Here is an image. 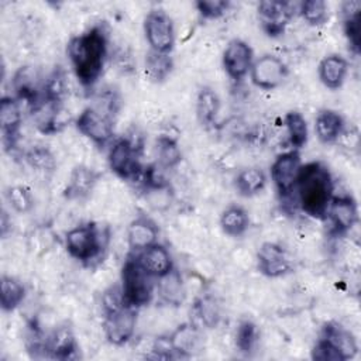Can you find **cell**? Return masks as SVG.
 Masks as SVG:
<instances>
[{
    "mask_svg": "<svg viewBox=\"0 0 361 361\" xmlns=\"http://www.w3.org/2000/svg\"><path fill=\"white\" fill-rule=\"evenodd\" d=\"M289 75L288 65L276 55L264 54L254 59L250 71L252 85L261 90H274L282 86Z\"/></svg>",
    "mask_w": 361,
    "mask_h": 361,
    "instance_id": "obj_9",
    "label": "cell"
},
{
    "mask_svg": "<svg viewBox=\"0 0 361 361\" xmlns=\"http://www.w3.org/2000/svg\"><path fill=\"white\" fill-rule=\"evenodd\" d=\"M173 71V59L171 54H159L148 51L144 61V72L149 82L164 83Z\"/></svg>",
    "mask_w": 361,
    "mask_h": 361,
    "instance_id": "obj_28",
    "label": "cell"
},
{
    "mask_svg": "<svg viewBox=\"0 0 361 361\" xmlns=\"http://www.w3.org/2000/svg\"><path fill=\"white\" fill-rule=\"evenodd\" d=\"M195 7L199 16L204 20H216L223 17L230 7V1L226 0H197Z\"/></svg>",
    "mask_w": 361,
    "mask_h": 361,
    "instance_id": "obj_39",
    "label": "cell"
},
{
    "mask_svg": "<svg viewBox=\"0 0 361 361\" xmlns=\"http://www.w3.org/2000/svg\"><path fill=\"white\" fill-rule=\"evenodd\" d=\"M295 192L298 206L306 216L324 220L334 196V182L329 168L320 161L302 165Z\"/></svg>",
    "mask_w": 361,
    "mask_h": 361,
    "instance_id": "obj_2",
    "label": "cell"
},
{
    "mask_svg": "<svg viewBox=\"0 0 361 361\" xmlns=\"http://www.w3.org/2000/svg\"><path fill=\"white\" fill-rule=\"evenodd\" d=\"M103 173L85 164L75 165L69 173V179L65 188V197L69 200H85L94 190L96 185L102 179Z\"/></svg>",
    "mask_w": 361,
    "mask_h": 361,
    "instance_id": "obj_15",
    "label": "cell"
},
{
    "mask_svg": "<svg viewBox=\"0 0 361 361\" xmlns=\"http://www.w3.org/2000/svg\"><path fill=\"white\" fill-rule=\"evenodd\" d=\"M23 123V113L20 100L11 96H6L0 102V128L3 134V142L6 148H14L20 135V127Z\"/></svg>",
    "mask_w": 361,
    "mask_h": 361,
    "instance_id": "obj_16",
    "label": "cell"
},
{
    "mask_svg": "<svg viewBox=\"0 0 361 361\" xmlns=\"http://www.w3.org/2000/svg\"><path fill=\"white\" fill-rule=\"evenodd\" d=\"M322 337L327 338L341 353L344 361L353 360L358 353V344L354 334L336 322L324 324Z\"/></svg>",
    "mask_w": 361,
    "mask_h": 361,
    "instance_id": "obj_24",
    "label": "cell"
},
{
    "mask_svg": "<svg viewBox=\"0 0 361 361\" xmlns=\"http://www.w3.org/2000/svg\"><path fill=\"white\" fill-rule=\"evenodd\" d=\"M152 279L154 278L149 276L140 265L137 255L134 252L128 254L121 267L120 276L126 303L135 309L147 306L154 298L155 285Z\"/></svg>",
    "mask_w": 361,
    "mask_h": 361,
    "instance_id": "obj_5",
    "label": "cell"
},
{
    "mask_svg": "<svg viewBox=\"0 0 361 361\" xmlns=\"http://www.w3.org/2000/svg\"><path fill=\"white\" fill-rule=\"evenodd\" d=\"M257 268L267 278H281L293 271V264L281 244L267 241L257 252Z\"/></svg>",
    "mask_w": 361,
    "mask_h": 361,
    "instance_id": "obj_13",
    "label": "cell"
},
{
    "mask_svg": "<svg viewBox=\"0 0 361 361\" xmlns=\"http://www.w3.org/2000/svg\"><path fill=\"white\" fill-rule=\"evenodd\" d=\"M326 219L330 221L331 233L336 235L347 234L358 223V204L353 196H333Z\"/></svg>",
    "mask_w": 361,
    "mask_h": 361,
    "instance_id": "obj_14",
    "label": "cell"
},
{
    "mask_svg": "<svg viewBox=\"0 0 361 361\" xmlns=\"http://www.w3.org/2000/svg\"><path fill=\"white\" fill-rule=\"evenodd\" d=\"M134 254L137 255L142 269L154 279L162 278L175 268L169 250L159 243H155L151 247Z\"/></svg>",
    "mask_w": 361,
    "mask_h": 361,
    "instance_id": "obj_18",
    "label": "cell"
},
{
    "mask_svg": "<svg viewBox=\"0 0 361 361\" xmlns=\"http://www.w3.org/2000/svg\"><path fill=\"white\" fill-rule=\"evenodd\" d=\"M254 51L248 42L240 38H233L227 42L221 55V65L226 75L233 82H241L247 75H250Z\"/></svg>",
    "mask_w": 361,
    "mask_h": 361,
    "instance_id": "obj_11",
    "label": "cell"
},
{
    "mask_svg": "<svg viewBox=\"0 0 361 361\" xmlns=\"http://www.w3.org/2000/svg\"><path fill=\"white\" fill-rule=\"evenodd\" d=\"M267 182V173L261 168L250 166L237 173L234 179V186L240 196L252 197L265 189Z\"/></svg>",
    "mask_w": 361,
    "mask_h": 361,
    "instance_id": "obj_27",
    "label": "cell"
},
{
    "mask_svg": "<svg viewBox=\"0 0 361 361\" xmlns=\"http://www.w3.org/2000/svg\"><path fill=\"white\" fill-rule=\"evenodd\" d=\"M172 354L178 357H192L203 347V337L199 327L193 323L179 324L166 336Z\"/></svg>",
    "mask_w": 361,
    "mask_h": 361,
    "instance_id": "obj_17",
    "label": "cell"
},
{
    "mask_svg": "<svg viewBox=\"0 0 361 361\" xmlns=\"http://www.w3.org/2000/svg\"><path fill=\"white\" fill-rule=\"evenodd\" d=\"M159 228L148 216H137L127 228V244L131 252H140L158 243Z\"/></svg>",
    "mask_w": 361,
    "mask_h": 361,
    "instance_id": "obj_19",
    "label": "cell"
},
{
    "mask_svg": "<svg viewBox=\"0 0 361 361\" xmlns=\"http://www.w3.org/2000/svg\"><path fill=\"white\" fill-rule=\"evenodd\" d=\"M109 244L107 228L93 221L79 224L65 234L66 252L80 264L89 267L93 261L103 257Z\"/></svg>",
    "mask_w": 361,
    "mask_h": 361,
    "instance_id": "obj_3",
    "label": "cell"
},
{
    "mask_svg": "<svg viewBox=\"0 0 361 361\" xmlns=\"http://www.w3.org/2000/svg\"><path fill=\"white\" fill-rule=\"evenodd\" d=\"M100 303H102V310H103L104 316L113 314V313L118 312L120 309H123L124 306H128L126 303L124 293H123L120 283H113L109 288H106L102 293Z\"/></svg>",
    "mask_w": 361,
    "mask_h": 361,
    "instance_id": "obj_38",
    "label": "cell"
},
{
    "mask_svg": "<svg viewBox=\"0 0 361 361\" xmlns=\"http://www.w3.org/2000/svg\"><path fill=\"white\" fill-rule=\"evenodd\" d=\"M302 165L300 154L296 149L285 151L274 159L269 171L271 180L282 199L289 197L295 192Z\"/></svg>",
    "mask_w": 361,
    "mask_h": 361,
    "instance_id": "obj_8",
    "label": "cell"
},
{
    "mask_svg": "<svg viewBox=\"0 0 361 361\" xmlns=\"http://www.w3.org/2000/svg\"><path fill=\"white\" fill-rule=\"evenodd\" d=\"M0 288H1L0 290L1 310L6 313L14 312L25 298L24 285L21 283V281H18L14 276L3 275L0 281Z\"/></svg>",
    "mask_w": 361,
    "mask_h": 361,
    "instance_id": "obj_31",
    "label": "cell"
},
{
    "mask_svg": "<svg viewBox=\"0 0 361 361\" xmlns=\"http://www.w3.org/2000/svg\"><path fill=\"white\" fill-rule=\"evenodd\" d=\"M259 343V329L252 320H241L235 329V347L244 355H251Z\"/></svg>",
    "mask_w": 361,
    "mask_h": 361,
    "instance_id": "obj_33",
    "label": "cell"
},
{
    "mask_svg": "<svg viewBox=\"0 0 361 361\" xmlns=\"http://www.w3.org/2000/svg\"><path fill=\"white\" fill-rule=\"evenodd\" d=\"M137 310L131 306H124L118 312L104 316L103 330L106 340L116 347L127 344L135 334Z\"/></svg>",
    "mask_w": 361,
    "mask_h": 361,
    "instance_id": "obj_12",
    "label": "cell"
},
{
    "mask_svg": "<svg viewBox=\"0 0 361 361\" xmlns=\"http://www.w3.org/2000/svg\"><path fill=\"white\" fill-rule=\"evenodd\" d=\"M45 351L51 358L56 360H71L76 357L78 343L73 333V329L63 323L45 338Z\"/></svg>",
    "mask_w": 361,
    "mask_h": 361,
    "instance_id": "obj_20",
    "label": "cell"
},
{
    "mask_svg": "<svg viewBox=\"0 0 361 361\" xmlns=\"http://www.w3.org/2000/svg\"><path fill=\"white\" fill-rule=\"evenodd\" d=\"M299 4V3H298ZM298 4L278 0H264L257 6V14L262 30L269 37L281 35L289 21L298 13Z\"/></svg>",
    "mask_w": 361,
    "mask_h": 361,
    "instance_id": "obj_10",
    "label": "cell"
},
{
    "mask_svg": "<svg viewBox=\"0 0 361 361\" xmlns=\"http://www.w3.org/2000/svg\"><path fill=\"white\" fill-rule=\"evenodd\" d=\"M348 73V61L338 54L326 55L317 66V75L322 85L330 90L340 89Z\"/></svg>",
    "mask_w": 361,
    "mask_h": 361,
    "instance_id": "obj_21",
    "label": "cell"
},
{
    "mask_svg": "<svg viewBox=\"0 0 361 361\" xmlns=\"http://www.w3.org/2000/svg\"><path fill=\"white\" fill-rule=\"evenodd\" d=\"M114 97H110L103 104L87 106L76 117L78 131L99 148L106 147L114 135Z\"/></svg>",
    "mask_w": 361,
    "mask_h": 361,
    "instance_id": "obj_4",
    "label": "cell"
},
{
    "mask_svg": "<svg viewBox=\"0 0 361 361\" xmlns=\"http://www.w3.org/2000/svg\"><path fill=\"white\" fill-rule=\"evenodd\" d=\"M6 220H7V213L3 210V212H1V235H3V237L6 235V231H7V227H8Z\"/></svg>",
    "mask_w": 361,
    "mask_h": 361,
    "instance_id": "obj_42",
    "label": "cell"
},
{
    "mask_svg": "<svg viewBox=\"0 0 361 361\" xmlns=\"http://www.w3.org/2000/svg\"><path fill=\"white\" fill-rule=\"evenodd\" d=\"M298 14L307 25L319 27L329 20V6L323 0H305L298 4Z\"/></svg>",
    "mask_w": 361,
    "mask_h": 361,
    "instance_id": "obj_35",
    "label": "cell"
},
{
    "mask_svg": "<svg viewBox=\"0 0 361 361\" xmlns=\"http://www.w3.org/2000/svg\"><path fill=\"white\" fill-rule=\"evenodd\" d=\"M4 197L10 204V207L18 214L30 213L34 207V197L31 190L27 186H23V185L8 186L4 192Z\"/></svg>",
    "mask_w": 361,
    "mask_h": 361,
    "instance_id": "obj_36",
    "label": "cell"
},
{
    "mask_svg": "<svg viewBox=\"0 0 361 361\" xmlns=\"http://www.w3.org/2000/svg\"><path fill=\"white\" fill-rule=\"evenodd\" d=\"M197 313L202 319V322L206 326H213L216 324L217 319H219V312H217V306L213 300L210 299H202L197 303Z\"/></svg>",
    "mask_w": 361,
    "mask_h": 361,
    "instance_id": "obj_41",
    "label": "cell"
},
{
    "mask_svg": "<svg viewBox=\"0 0 361 361\" xmlns=\"http://www.w3.org/2000/svg\"><path fill=\"white\" fill-rule=\"evenodd\" d=\"M107 162L111 172L124 180H138L144 169L140 164V148L127 137L111 142Z\"/></svg>",
    "mask_w": 361,
    "mask_h": 361,
    "instance_id": "obj_6",
    "label": "cell"
},
{
    "mask_svg": "<svg viewBox=\"0 0 361 361\" xmlns=\"http://www.w3.org/2000/svg\"><path fill=\"white\" fill-rule=\"evenodd\" d=\"M155 289L159 298L168 305L179 306L183 302V298H185L183 283L179 272L175 268L169 274L164 275L162 278H158V283L155 285Z\"/></svg>",
    "mask_w": 361,
    "mask_h": 361,
    "instance_id": "obj_30",
    "label": "cell"
},
{
    "mask_svg": "<svg viewBox=\"0 0 361 361\" xmlns=\"http://www.w3.org/2000/svg\"><path fill=\"white\" fill-rule=\"evenodd\" d=\"M69 94V83L66 72L62 66H55L54 71L42 82V102L54 110H59Z\"/></svg>",
    "mask_w": 361,
    "mask_h": 361,
    "instance_id": "obj_22",
    "label": "cell"
},
{
    "mask_svg": "<svg viewBox=\"0 0 361 361\" xmlns=\"http://www.w3.org/2000/svg\"><path fill=\"white\" fill-rule=\"evenodd\" d=\"M220 227L230 237L244 235L250 227L248 212L238 204L227 206L220 216Z\"/></svg>",
    "mask_w": 361,
    "mask_h": 361,
    "instance_id": "obj_29",
    "label": "cell"
},
{
    "mask_svg": "<svg viewBox=\"0 0 361 361\" xmlns=\"http://www.w3.org/2000/svg\"><path fill=\"white\" fill-rule=\"evenodd\" d=\"M109 52L107 32L102 25L72 37L66 44V54L78 82L92 89L104 71Z\"/></svg>",
    "mask_w": 361,
    "mask_h": 361,
    "instance_id": "obj_1",
    "label": "cell"
},
{
    "mask_svg": "<svg viewBox=\"0 0 361 361\" xmlns=\"http://www.w3.org/2000/svg\"><path fill=\"white\" fill-rule=\"evenodd\" d=\"M221 102L217 92L210 86H202L196 96V117L200 126L210 127L216 123Z\"/></svg>",
    "mask_w": 361,
    "mask_h": 361,
    "instance_id": "obj_26",
    "label": "cell"
},
{
    "mask_svg": "<svg viewBox=\"0 0 361 361\" xmlns=\"http://www.w3.org/2000/svg\"><path fill=\"white\" fill-rule=\"evenodd\" d=\"M144 35L151 51L171 54L175 47V27L169 14L161 8L148 11L144 18Z\"/></svg>",
    "mask_w": 361,
    "mask_h": 361,
    "instance_id": "obj_7",
    "label": "cell"
},
{
    "mask_svg": "<svg viewBox=\"0 0 361 361\" xmlns=\"http://www.w3.org/2000/svg\"><path fill=\"white\" fill-rule=\"evenodd\" d=\"M283 123L286 127L289 144L292 149H302L309 138V128H307V121L303 117L302 113L296 110H290L285 114Z\"/></svg>",
    "mask_w": 361,
    "mask_h": 361,
    "instance_id": "obj_32",
    "label": "cell"
},
{
    "mask_svg": "<svg viewBox=\"0 0 361 361\" xmlns=\"http://www.w3.org/2000/svg\"><path fill=\"white\" fill-rule=\"evenodd\" d=\"M157 158L158 166L169 169L175 168L182 161V151L175 138L171 135H159L157 138Z\"/></svg>",
    "mask_w": 361,
    "mask_h": 361,
    "instance_id": "obj_34",
    "label": "cell"
},
{
    "mask_svg": "<svg viewBox=\"0 0 361 361\" xmlns=\"http://www.w3.org/2000/svg\"><path fill=\"white\" fill-rule=\"evenodd\" d=\"M310 355H312V360L314 361H344L341 353L327 338L322 336L316 341Z\"/></svg>",
    "mask_w": 361,
    "mask_h": 361,
    "instance_id": "obj_40",
    "label": "cell"
},
{
    "mask_svg": "<svg viewBox=\"0 0 361 361\" xmlns=\"http://www.w3.org/2000/svg\"><path fill=\"white\" fill-rule=\"evenodd\" d=\"M340 11H341V18H343V30H344V35L348 41V47L355 55H358L360 54L361 1L347 0V1L341 3Z\"/></svg>",
    "mask_w": 361,
    "mask_h": 361,
    "instance_id": "obj_25",
    "label": "cell"
},
{
    "mask_svg": "<svg viewBox=\"0 0 361 361\" xmlns=\"http://www.w3.org/2000/svg\"><path fill=\"white\" fill-rule=\"evenodd\" d=\"M345 131L344 117L331 109H323L314 118V133L320 142L334 144Z\"/></svg>",
    "mask_w": 361,
    "mask_h": 361,
    "instance_id": "obj_23",
    "label": "cell"
},
{
    "mask_svg": "<svg viewBox=\"0 0 361 361\" xmlns=\"http://www.w3.org/2000/svg\"><path fill=\"white\" fill-rule=\"evenodd\" d=\"M27 164L38 172H52L56 166L52 152L47 147H32L25 152Z\"/></svg>",
    "mask_w": 361,
    "mask_h": 361,
    "instance_id": "obj_37",
    "label": "cell"
}]
</instances>
